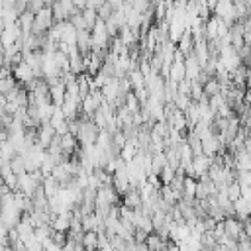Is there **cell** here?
Segmentation results:
<instances>
[{"label": "cell", "mask_w": 251, "mask_h": 251, "mask_svg": "<svg viewBox=\"0 0 251 251\" xmlns=\"http://www.w3.org/2000/svg\"><path fill=\"white\" fill-rule=\"evenodd\" d=\"M55 24V18H53V10L51 6H45L41 8L35 16H33V27H31V33L35 35H45Z\"/></svg>", "instance_id": "obj_1"}, {"label": "cell", "mask_w": 251, "mask_h": 251, "mask_svg": "<svg viewBox=\"0 0 251 251\" xmlns=\"http://www.w3.org/2000/svg\"><path fill=\"white\" fill-rule=\"evenodd\" d=\"M212 14L222 18L227 25H233L237 22V12H235L233 0H216L212 6Z\"/></svg>", "instance_id": "obj_2"}, {"label": "cell", "mask_w": 251, "mask_h": 251, "mask_svg": "<svg viewBox=\"0 0 251 251\" xmlns=\"http://www.w3.org/2000/svg\"><path fill=\"white\" fill-rule=\"evenodd\" d=\"M51 10H53L55 22H65V20H71V16H73L78 8L73 4V0H53Z\"/></svg>", "instance_id": "obj_3"}, {"label": "cell", "mask_w": 251, "mask_h": 251, "mask_svg": "<svg viewBox=\"0 0 251 251\" xmlns=\"http://www.w3.org/2000/svg\"><path fill=\"white\" fill-rule=\"evenodd\" d=\"M12 75H14V78H16L22 86H25V84H27V82H31L33 78H37V76H35V73H33V69H31L24 59H22L18 65H14V67H12Z\"/></svg>", "instance_id": "obj_4"}, {"label": "cell", "mask_w": 251, "mask_h": 251, "mask_svg": "<svg viewBox=\"0 0 251 251\" xmlns=\"http://www.w3.org/2000/svg\"><path fill=\"white\" fill-rule=\"evenodd\" d=\"M224 231H226V237L229 239H239L245 229H243V222L237 218V216H227L224 218Z\"/></svg>", "instance_id": "obj_5"}, {"label": "cell", "mask_w": 251, "mask_h": 251, "mask_svg": "<svg viewBox=\"0 0 251 251\" xmlns=\"http://www.w3.org/2000/svg\"><path fill=\"white\" fill-rule=\"evenodd\" d=\"M57 135H59V133L55 131V127H53L49 122H43V124L37 126V145H41L43 149H47V147L53 143V139H55Z\"/></svg>", "instance_id": "obj_6"}, {"label": "cell", "mask_w": 251, "mask_h": 251, "mask_svg": "<svg viewBox=\"0 0 251 251\" xmlns=\"http://www.w3.org/2000/svg\"><path fill=\"white\" fill-rule=\"evenodd\" d=\"M49 124L55 127V131H57L59 135L69 131V120H67V116L63 114V108H61V106H57V108H55V112H53V116H51Z\"/></svg>", "instance_id": "obj_7"}, {"label": "cell", "mask_w": 251, "mask_h": 251, "mask_svg": "<svg viewBox=\"0 0 251 251\" xmlns=\"http://www.w3.org/2000/svg\"><path fill=\"white\" fill-rule=\"evenodd\" d=\"M120 204H124V206H127V208H131V210H137V208H141V204H143V198H141V192H139V188H135V186H131L126 194H122V202Z\"/></svg>", "instance_id": "obj_8"}, {"label": "cell", "mask_w": 251, "mask_h": 251, "mask_svg": "<svg viewBox=\"0 0 251 251\" xmlns=\"http://www.w3.org/2000/svg\"><path fill=\"white\" fill-rule=\"evenodd\" d=\"M194 45H196V41H194V35H192V31H190V29H186V31L182 33V37L176 41V49L184 55V59L192 55Z\"/></svg>", "instance_id": "obj_9"}, {"label": "cell", "mask_w": 251, "mask_h": 251, "mask_svg": "<svg viewBox=\"0 0 251 251\" xmlns=\"http://www.w3.org/2000/svg\"><path fill=\"white\" fill-rule=\"evenodd\" d=\"M71 216H73L71 210L61 212V214H55L53 220H51V227H53V231H65V233H67V231L71 229Z\"/></svg>", "instance_id": "obj_10"}, {"label": "cell", "mask_w": 251, "mask_h": 251, "mask_svg": "<svg viewBox=\"0 0 251 251\" xmlns=\"http://www.w3.org/2000/svg\"><path fill=\"white\" fill-rule=\"evenodd\" d=\"M169 241H171V239H165V237L159 235L157 231H151V233H147V237H145L143 243L147 245L149 251H165L167 245H169Z\"/></svg>", "instance_id": "obj_11"}, {"label": "cell", "mask_w": 251, "mask_h": 251, "mask_svg": "<svg viewBox=\"0 0 251 251\" xmlns=\"http://www.w3.org/2000/svg\"><path fill=\"white\" fill-rule=\"evenodd\" d=\"M49 94H51V102H53L55 106H63L65 96H67V86H65V82L59 80V82L51 84V86H49Z\"/></svg>", "instance_id": "obj_12"}, {"label": "cell", "mask_w": 251, "mask_h": 251, "mask_svg": "<svg viewBox=\"0 0 251 251\" xmlns=\"http://www.w3.org/2000/svg\"><path fill=\"white\" fill-rule=\"evenodd\" d=\"M233 161H235V171H251V153L245 147L233 153Z\"/></svg>", "instance_id": "obj_13"}, {"label": "cell", "mask_w": 251, "mask_h": 251, "mask_svg": "<svg viewBox=\"0 0 251 251\" xmlns=\"http://www.w3.org/2000/svg\"><path fill=\"white\" fill-rule=\"evenodd\" d=\"M184 65H186V78H188V80H198V76H200V73H202V67H200V63L196 61V57H194V55L186 57V59H184Z\"/></svg>", "instance_id": "obj_14"}, {"label": "cell", "mask_w": 251, "mask_h": 251, "mask_svg": "<svg viewBox=\"0 0 251 251\" xmlns=\"http://www.w3.org/2000/svg\"><path fill=\"white\" fill-rule=\"evenodd\" d=\"M33 16H35V14H31L29 10H25V12H22V14L18 16V24H20L22 35L31 33V27H33Z\"/></svg>", "instance_id": "obj_15"}, {"label": "cell", "mask_w": 251, "mask_h": 251, "mask_svg": "<svg viewBox=\"0 0 251 251\" xmlns=\"http://www.w3.org/2000/svg\"><path fill=\"white\" fill-rule=\"evenodd\" d=\"M202 88H204V96H214V94H218V92H222V84H220V80H218V76H210L204 84H202Z\"/></svg>", "instance_id": "obj_16"}, {"label": "cell", "mask_w": 251, "mask_h": 251, "mask_svg": "<svg viewBox=\"0 0 251 251\" xmlns=\"http://www.w3.org/2000/svg\"><path fill=\"white\" fill-rule=\"evenodd\" d=\"M82 247L88 251L98 249V231H84L82 233Z\"/></svg>", "instance_id": "obj_17"}, {"label": "cell", "mask_w": 251, "mask_h": 251, "mask_svg": "<svg viewBox=\"0 0 251 251\" xmlns=\"http://www.w3.org/2000/svg\"><path fill=\"white\" fill-rule=\"evenodd\" d=\"M196 182L198 178L194 176H184V196L186 200H194V194H196Z\"/></svg>", "instance_id": "obj_18"}, {"label": "cell", "mask_w": 251, "mask_h": 251, "mask_svg": "<svg viewBox=\"0 0 251 251\" xmlns=\"http://www.w3.org/2000/svg\"><path fill=\"white\" fill-rule=\"evenodd\" d=\"M16 86H20V82L14 78V75H8V76L0 78V94H8V92H12Z\"/></svg>", "instance_id": "obj_19"}, {"label": "cell", "mask_w": 251, "mask_h": 251, "mask_svg": "<svg viewBox=\"0 0 251 251\" xmlns=\"http://www.w3.org/2000/svg\"><path fill=\"white\" fill-rule=\"evenodd\" d=\"M186 141H188V145H190V149H192V153L194 155H202L204 151H202V139L190 129V133H188V137H186Z\"/></svg>", "instance_id": "obj_20"}, {"label": "cell", "mask_w": 251, "mask_h": 251, "mask_svg": "<svg viewBox=\"0 0 251 251\" xmlns=\"http://www.w3.org/2000/svg\"><path fill=\"white\" fill-rule=\"evenodd\" d=\"M80 12H82V18H84V22H86L88 29H92V27H94V24L98 22V14H96V10H94V8H90V6H86V8H82Z\"/></svg>", "instance_id": "obj_21"}, {"label": "cell", "mask_w": 251, "mask_h": 251, "mask_svg": "<svg viewBox=\"0 0 251 251\" xmlns=\"http://www.w3.org/2000/svg\"><path fill=\"white\" fill-rule=\"evenodd\" d=\"M175 175H176V171H175L171 165H165V167L161 169V173H159V178H161L163 184H169V182L175 178Z\"/></svg>", "instance_id": "obj_22"}, {"label": "cell", "mask_w": 251, "mask_h": 251, "mask_svg": "<svg viewBox=\"0 0 251 251\" xmlns=\"http://www.w3.org/2000/svg\"><path fill=\"white\" fill-rule=\"evenodd\" d=\"M96 14H98V18H100V20H104V22H106V20H108V18L114 14V6H112V4L106 0V2H104V4H102L98 10H96Z\"/></svg>", "instance_id": "obj_23"}, {"label": "cell", "mask_w": 251, "mask_h": 251, "mask_svg": "<svg viewBox=\"0 0 251 251\" xmlns=\"http://www.w3.org/2000/svg\"><path fill=\"white\" fill-rule=\"evenodd\" d=\"M76 29H88V25H86V22H84V18H82V12L80 10H76L73 16H71V20H69Z\"/></svg>", "instance_id": "obj_24"}, {"label": "cell", "mask_w": 251, "mask_h": 251, "mask_svg": "<svg viewBox=\"0 0 251 251\" xmlns=\"http://www.w3.org/2000/svg\"><path fill=\"white\" fill-rule=\"evenodd\" d=\"M235 180L239 186H251V171H235Z\"/></svg>", "instance_id": "obj_25"}, {"label": "cell", "mask_w": 251, "mask_h": 251, "mask_svg": "<svg viewBox=\"0 0 251 251\" xmlns=\"http://www.w3.org/2000/svg\"><path fill=\"white\" fill-rule=\"evenodd\" d=\"M226 192H227V196H229V198H231V200L235 202V200H237V198L241 196V186L237 184V180H233V182H229V184H227Z\"/></svg>", "instance_id": "obj_26"}, {"label": "cell", "mask_w": 251, "mask_h": 251, "mask_svg": "<svg viewBox=\"0 0 251 251\" xmlns=\"http://www.w3.org/2000/svg\"><path fill=\"white\" fill-rule=\"evenodd\" d=\"M41 8H45V4H43L41 0H27V10H29L31 14H37Z\"/></svg>", "instance_id": "obj_27"}, {"label": "cell", "mask_w": 251, "mask_h": 251, "mask_svg": "<svg viewBox=\"0 0 251 251\" xmlns=\"http://www.w3.org/2000/svg\"><path fill=\"white\" fill-rule=\"evenodd\" d=\"M73 4L78 8V10H82V8H86V4H88V0H73Z\"/></svg>", "instance_id": "obj_28"}, {"label": "cell", "mask_w": 251, "mask_h": 251, "mask_svg": "<svg viewBox=\"0 0 251 251\" xmlns=\"http://www.w3.org/2000/svg\"><path fill=\"white\" fill-rule=\"evenodd\" d=\"M245 149L251 153V129H247V137H245Z\"/></svg>", "instance_id": "obj_29"}, {"label": "cell", "mask_w": 251, "mask_h": 251, "mask_svg": "<svg viewBox=\"0 0 251 251\" xmlns=\"http://www.w3.org/2000/svg\"><path fill=\"white\" fill-rule=\"evenodd\" d=\"M135 251H149L143 241H135Z\"/></svg>", "instance_id": "obj_30"}, {"label": "cell", "mask_w": 251, "mask_h": 251, "mask_svg": "<svg viewBox=\"0 0 251 251\" xmlns=\"http://www.w3.org/2000/svg\"><path fill=\"white\" fill-rule=\"evenodd\" d=\"M41 2H43L45 6H51V4H53V0H41Z\"/></svg>", "instance_id": "obj_31"}, {"label": "cell", "mask_w": 251, "mask_h": 251, "mask_svg": "<svg viewBox=\"0 0 251 251\" xmlns=\"http://www.w3.org/2000/svg\"><path fill=\"white\" fill-rule=\"evenodd\" d=\"M4 251H14V249H12V247H10V245H8V247H6V249H4Z\"/></svg>", "instance_id": "obj_32"}, {"label": "cell", "mask_w": 251, "mask_h": 251, "mask_svg": "<svg viewBox=\"0 0 251 251\" xmlns=\"http://www.w3.org/2000/svg\"><path fill=\"white\" fill-rule=\"evenodd\" d=\"M245 2H247V6H249V8H251V0H245Z\"/></svg>", "instance_id": "obj_33"}, {"label": "cell", "mask_w": 251, "mask_h": 251, "mask_svg": "<svg viewBox=\"0 0 251 251\" xmlns=\"http://www.w3.org/2000/svg\"><path fill=\"white\" fill-rule=\"evenodd\" d=\"M249 239H251V237H249Z\"/></svg>", "instance_id": "obj_34"}]
</instances>
